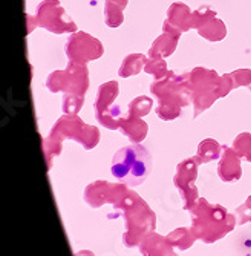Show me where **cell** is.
I'll list each match as a JSON object with an SVG mask.
<instances>
[{"label": "cell", "instance_id": "obj_1", "mask_svg": "<svg viewBox=\"0 0 251 256\" xmlns=\"http://www.w3.org/2000/svg\"><path fill=\"white\" fill-rule=\"evenodd\" d=\"M152 161L141 146H129L118 150L112 161V175L127 186H140L150 174Z\"/></svg>", "mask_w": 251, "mask_h": 256}]
</instances>
